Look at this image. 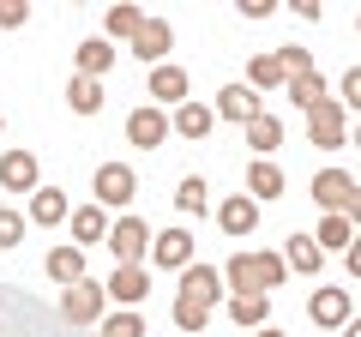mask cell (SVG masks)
Segmentation results:
<instances>
[{"label": "cell", "instance_id": "obj_1", "mask_svg": "<svg viewBox=\"0 0 361 337\" xmlns=\"http://www.w3.org/2000/svg\"><path fill=\"white\" fill-rule=\"evenodd\" d=\"M217 295H223V277L211 271V265H187V271H180V295H175V325L180 331H205Z\"/></svg>", "mask_w": 361, "mask_h": 337}, {"label": "cell", "instance_id": "obj_2", "mask_svg": "<svg viewBox=\"0 0 361 337\" xmlns=\"http://www.w3.org/2000/svg\"><path fill=\"white\" fill-rule=\"evenodd\" d=\"M307 139H313V151H337V145H343V103L319 97V103L307 109Z\"/></svg>", "mask_w": 361, "mask_h": 337}, {"label": "cell", "instance_id": "obj_3", "mask_svg": "<svg viewBox=\"0 0 361 337\" xmlns=\"http://www.w3.org/2000/svg\"><path fill=\"white\" fill-rule=\"evenodd\" d=\"M109 253H115L121 265H139L145 253H151V229H145V217H121L115 229H109Z\"/></svg>", "mask_w": 361, "mask_h": 337}, {"label": "cell", "instance_id": "obj_4", "mask_svg": "<svg viewBox=\"0 0 361 337\" xmlns=\"http://www.w3.org/2000/svg\"><path fill=\"white\" fill-rule=\"evenodd\" d=\"M313 199H319L331 217H343L349 199H355V181H349V168H319V175H313Z\"/></svg>", "mask_w": 361, "mask_h": 337}, {"label": "cell", "instance_id": "obj_5", "mask_svg": "<svg viewBox=\"0 0 361 337\" xmlns=\"http://www.w3.org/2000/svg\"><path fill=\"white\" fill-rule=\"evenodd\" d=\"M103 283H90V277H85V283H73V289H66V301H61V319L66 325H90V319H97V313H103Z\"/></svg>", "mask_w": 361, "mask_h": 337}, {"label": "cell", "instance_id": "obj_6", "mask_svg": "<svg viewBox=\"0 0 361 337\" xmlns=\"http://www.w3.org/2000/svg\"><path fill=\"white\" fill-rule=\"evenodd\" d=\"M127 139L139 145V151H157V145L169 139V115H163V109H157V103L133 109V115H127Z\"/></svg>", "mask_w": 361, "mask_h": 337}, {"label": "cell", "instance_id": "obj_7", "mask_svg": "<svg viewBox=\"0 0 361 337\" xmlns=\"http://www.w3.org/2000/svg\"><path fill=\"white\" fill-rule=\"evenodd\" d=\"M133 193H139V175H133L127 163L97 168V199H103V205H133Z\"/></svg>", "mask_w": 361, "mask_h": 337}, {"label": "cell", "instance_id": "obj_8", "mask_svg": "<svg viewBox=\"0 0 361 337\" xmlns=\"http://www.w3.org/2000/svg\"><path fill=\"white\" fill-rule=\"evenodd\" d=\"M307 319H313V325H325V331H331V325H349V319H355V313H349V289L325 283L319 295L307 301Z\"/></svg>", "mask_w": 361, "mask_h": 337}, {"label": "cell", "instance_id": "obj_9", "mask_svg": "<svg viewBox=\"0 0 361 337\" xmlns=\"http://www.w3.org/2000/svg\"><path fill=\"white\" fill-rule=\"evenodd\" d=\"M151 253H157V271H187V265H193V235L187 229H163Z\"/></svg>", "mask_w": 361, "mask_h": 337}, {"label": "cell", "instance_id": "obj_10", "mask_svg": "<svg viewBox=\"0 0 361 337\" xmlns=\"http://www.w3.org/2000/svg\"><path fill=\"white\" fill-rule=\"evenodd\" d=\"M0 187L6 193H37V157L30 151H0Z\"/></svg>", "mask_w": 361, "mask_h": 337}, {"label": "cell", "instance_id": "obj_11", "mask_svg": "<svg viewBox=\"0 0 361 337\" xmlns=\"http://www.w3.org/2000/svg\"><path fill=\"white\" fill-rule=\"evenodd\" d=\"M169 42H175V30H169L163 18H151V13H145V25L133 30V54H145V61H151V66H163Z\"/></svg>", "mask_w": 361, "mask_h": 337}, {"label": "cell", "instance_id": "obj_12", "mask_svg": "<svg viewBox=\"0 0 361 337\" xmlns=\"http://www.w3.org/2000/svg\"><path fill=\"white\" fill-rule=\"evenodd\" d=\"M103 295H115V301H145L151 295V271H145V265H115V277H109L103 283Z\"/></svg>", "mask_w": 361, "mask_h": 337}, {"label": "cell", "instance_id": "obj_13", "mask_svg": "<svg viewBox=\"0 0 361 337\" xmlns=\"http://www.w3.org/2000/svg\"><path fill=\"white\" fill-rule=\"evenodd\" d=\"M217 115L223 121H253V115H265V109H259V91H247V85H223L217 91Z\"/></svg>", "mask_w": 361, "mask_h": 337}, {"label": "cell", "instance_id": "obj_14", "mask_svg": "<svg viewBox=\"0 0 361 337\" xmlns=\"http://www.w3.org/2000/svg\"><path fill=\"white\" fill-rule=\"evenodd\" d=\"M217 229L223 235H253L259 229V205L253 199H223L217 205Z\"/></svg>", "mask_w": 361, "mask_h": 337}, {"label": "cell", "instance_id": "obj_15", "mask_svg": "<svg viewBox=\"0 0 361 337\" xmlns=\"http://www.w3.org/2000/svg\"><path fill=\"white\" fill-rule=\"evenodd\" d=\"M115 66V42L109 37H85L78 42V78H103Z\"/></svg>", "mask_w": 361, "mask_h": 337}, {"label": "cell", "instance_id": "obj_16", "mask_svg": "<svg viewBox=\"0 0 361 337\" xmlns=\"http://www.w3.org/2000/svg\"><path fill=\"white\" fill-rule=\"evenodd\" d=\"M277 193H283V168L265 163V157H259V163H247V199L259 205V199H277Z\"/></svg>", "mask_w": 361, "mask_h": 337}, {"label": "cell", "instance_id": "obj_17", "mask_svg": "<svg viewBox=\"0 0 361 337\" xmlns=\"http://www.w3.org/2000/svg\"><path fill=\"white\" fill-rule=\"evenodd\" d=\"M42 265H49V277H54V283H66V289L85 283V247H54Z\"/></svg>", "mask_w": 361, "mask_h": 337}, {"label": "cell", "instance_id": "obj_18", "mask_svg": "<svg viewBox=\"0 0 361 337\" xmlns=\"http://www.w3.org/2000/svg\"><path fill=\"white\" fill-rule=\"evenodd\" d=\"M151 103H187V73L180 66H151Z\"/></svg>", "mask_w": 361, "mask_h": 337}, {"label": "cell", "instance_id": "obj_19", "mask_svg": "<svg viewBox=\"0 0 361 337\" xmlns=\"http://www.w3.org/2000/svg\"><path fill=\"white\" fill-rule=\"evenodd\" d=\"M283 247H289L283 265H289V271H301V277H313V271L325 265V253H319V241H313V235H289Z\"/></svg>", "mask_w": 361, "mask_h": 337}, {"label": "cell", "instance_id": "obj_20", "mask_svg": "<svg viewBox=\"0 0 361 337\" xmlns=\"http://www.w3.org/2000/svg\"><path fill=\"white\" fill-rule=\"evenodd\" d=\"M66 223H73V241H78V247H97V241L109 235V211H103V205H85V211H73Z\"/></svg>", "mask_w": 361, "mask_h": 337}, {"label": "cell", "instance_id": "obj_21", "mask_svg": "<svg viewBox=\"0 0 361 337\" xmlns=\"http://www.w3.org/2000/svg\"><path fill=\"white\" fill-rule=\"evenodd\" d=\"M211 127H217V109H205V103H180L175 109V133L180 139H205Z\"/></svg>", "mask_w": 361, "mask_h": 337}, {"label": "cell", "instance_id": "obj_22", "mask_svg": "<svg viewBox=\"0 0 361 337\" xmlns=\"http://www.w3.org/2000/svg\"><path fill=\"white\" fill-rule=\"evenodd\" d=\"M61 217H73L66 211V193L61 187H37L30 193V223H61Z\"/></svg>", "mask_w": 361, "mask_h": 337}, {"label": "cell", "instance_id": "obj_23", "mask_svg": "<svg viewBox=\"0 0 361 337\" xmlns=\"http://www.w3.org/2000/svg\"><path fill=\"white\" fill-rule=\"evenodd\" d=\"M66 109L73 115H97L103 109V78H73L66 85Z\"/></svg>", "mask_w": 361, "mask_h": 337}, {"label": "cell", "instance_id": "obj_24", "mask_svg": "<svg viewBox=\"0 0 361 337\" xmlns=\"http://www.w3.org/2000/svg\"><path fill=\"white\" fill-rule=\"evenodd\" d=\"M229 283H235V295H265V283H259V259H253V253H235V259H229Z\"/></svg>", "mask_w": 361, "mask_h": 337}, {"label": "cell", "instance_id": "obj_25", "mask_svg": "<svg viewBox=\"0 0 361 337\" xmlns=\"http://www.w3.org/2000/svg\"><path fill=\"white\" fill-rule=\"evenodd\" d=\"M247 145H253V151H277V145H283V121L277 115H253L247 121Z\"/></svg>", "mask_w": 361, "mask_h": 337}, {"label": "cell", "instance_id": "obj_26", "mask_svg": "<svg viewBox=\"0 0 361 337\" xmlns=\"http://www.w3.org/2000/svg\"><path fill=\"white\" fill-rule=\"evenodd\" d=\"M271 85H283L277 54H253V66H247V91H271Z\"/></svg>", "mask_w": 361, "mask_h": 337}, {"label": "cell", "instance_id": "obj_27", "mask_svg": "<svg viewBox=\"0 0 361 337\" xmlns=\"http://www.w3.org/2000/svg\"><path fill=\"white\" fill-rule=\"evenodd\" d=\"M265 313H271V295H235L229 301V319L235 325H265Z\"/></svg>", "mask_w": 361, "mask_h": 337}, {"label": "cell", "instance_id": "obj_28", "mask_svg": "<svg viewBox=\"0 0 361 337\" xmlns=\"http://www.w3.org/2000/svg\"><path fill=\"white\" fill-rule=\"evenodd\" d=\"M175 205H180V211H187V217H199V211H205V205H211V187H205V181H199V175H187V181H180V187H175Z\"/></svg>", "mask_w": 361, "mask_h": 337}, {"label": "cell", "instance_id": "obj_29", "mask_svg": "<svg viewBox=\"0 0 361 337\" xmlns=\"http://www.w3.org/2000/svg\"><path fill=\"white\" fill-rule=\"evenodd\" d=\"M313 241H319V253H325V247H337V253H343V247L355 241V229H349V217H325V223H319V235H313Z\"/></svg>", "mask_w": 361, "mask_h": 337}, {"label": "cell", "instance_id": "obj_30", "mask_svg": "<svg viewBox=\"0 0 361 337\" xmlns=\"http://www.w3.org/2000/svg\"><path fill=\"white\" fill-rule=\"evenodd\" d=\"M283 91H289V103L313 109V103L325 97V85H319V73H307V78H283Z\"/></svg>", "mask_w": 361, "mask_h": 337}, {"label": "cell", "instance_id": "obj_31", "mask_svg": "<svg viewBox=\"0 0 361 337\" xmlns=\"http://www.w3.org/2000/svg\"><path fill=\"white\" fill-rule=\"evenodd\" d=\"M145 25V6H109V42L115 37H133Z\"/></svg>", "mask_w": 361, "mask_h": 337}, {"label": "cell", "instance_id": "obj_32", "mask_svg": "<svg viewBox=\"0 0 361 337\" xmlns=\"http://www.w3.org/2000/svg\"><path fill=\"white\" fill-rule=\"evenodd\" d=\"M277 66H283V78H307V73H319L307 49H277Z\"/></svg>", "mask_w": 361, "mask_h": 337}, {"label": "cell", "instance_id": "obj_33", "mask_svg": "<svg viewBox=\"0 0 361 337\" xmlns=\"http://www.w3.org/2000/svg\"><path fill=\"white\" fill-rule=\"evenodd\" d=\"M18 241H25V217L13 205H0V247H18Z\"/></svg>", "mask_w": 361, "mask_h": 337}, {"label": "cell", "instance_id": "obj_34", "mask_svg": "<svg viewBox=\"0 0 361 337\" xmlns=\"http://www.w3.org/2000/svg\"><path fill=\"white\" fill-rule=\"evenodd\" d=\"M103 337H145V319L139 313H115V319L103 325Z\"/></svg>", "mask_w": 361, "mask_h": 337}, {"label": "cell", "instance_id": "obj_35", "mask_svg": "<svg viewBox=\"0 0 361 337\" xmlns=\"http://www.w3.org/2000/svg\"><path fill=\"white\" fill-rule=\"evenodd\" d=\"M25 18H30V6H25V0H0V30H18Z\"/></svg>", "mask_w": 361, "mask_h": 337}, {"label": "cell", "instance_id": "obj_36", "mask_svg": "<svg viewBox=\"0 0 361 337\" xmlns=\"http://www.w3.org/2000/svg\"><path fill=\"white\" fill-rule=\"evenodd\" d=\"M343 109H361V66L343 73Z\"/></svg>", "mask_w": 361, "mask_h": 337}, {"label": "cell", "instance_id": "obj_37", "mask_svg": "<svg viewBox=\"0 0 361 337\" xmlns=\"http://www.w3.org/2000/svg\"><path fill=\"white\" fill-rule=\"evenodd\" d=\"M271 13H277V0H241V18H253V25L271 18Z\"/></svg>", "mask_w": 361, "mask_h": 337}, {"label": "cell", "instance_id": "obj_38", "mask_svg": "<svg viewBox=\"0 0 361 337\" xmlns=\"http://www.w3.org/2000/svg\"><path fill=\"white\" fill-rule=\"evenodd\" d=\"M343 259H349V277H361V235H355V241L343 247Z\"/></svg>", "mask_w": 361, "mask_h": 337}, {"label": "cell", "instance_id": "obj_39", "mask_svg": "<svg viewBox=\"0 0 361 337\" xmlns=\"http://www.w3.org/2000/svg\"><path fill=\"white\" fill-rule=\"evenodd\" d=\"M343 217H355V223H361V187H355V199H349V211H343Z\"/></svg>", "mask_w": 361, "mask_h": 337}, {"label": "cell", "instance_id": "obj_40", "mask_svg": "<svg viewBox=\"0 0 361 337\" xmlns=\"http://www.w3.org/2000/svg\"><path fill=\"white\" fill-rule=\"evenodd\" d=\"M343 337H361V319H349V325H343Z\"/></svg>", "mask_w": 361, "mask_h": 337}, {"label": "cell", "instance_id": "obj_41", "mask_svg": "<svg viewBox=\"0 0 361 337\" xmlns=\"http://www.w3.org/2000/svg\"><path fill=\"white\" fill-rule=\"evenodd\" d=\"M253 337H283V331H271V325H259V331H253Z\"/></svg>", "mask_w": 361, "mask_h": 337}, {"label": "cell", "instance_id": "obj_42", "mask_svg": "<svg viewBox=\"0 0 361 337\" xmlns=\"http://www.w3.org/2000/svg\"><path fill=\"white\" fill-rule=\"evenodd\" d=\"M355 151H361V127H355Z\"/></svg>", "mask_w": 361, "mask_h": 337}]
</instances>
